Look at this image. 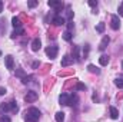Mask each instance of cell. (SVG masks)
<instances>
[{"label": "cell", "instance_id": "cell-1", "mask_svg": "<svg viewBox=\"0 0 123 122\" xmlns=\"http://www.w3.org/2000/svg\"><path fill=\"white\" fill-rule=\"evenodd\" d=\"M40 119V111L37 108H30L26 112V122H37Z\"/></svg>", "mask_w": 123, "mask_h": 122}, {"label": "cell", "instance_id": "cell-2", "mask_svg": "<svg viewBox=\"0 0 123 122\" xmlns=\"http://www.w3.org/2000/svg\"><path fill=\"white\" fill-rule=\"evenodd\" d=\"M17 105H16V102L14 101H12V102H9V103H1L0 105V112L1 114H6V112H9V111H13V112H17Z\"/></svg>", "mask_w": 123, "mask_h": 122}, {"label": "cell", "instance_id": "cell-3", "mask_svg": "<svg viewBox=\"0 0 123 122\" xmlns=\"http://www.w3.org/2000/svg\"><path fill=\"white\" fill-rule=\"evenodd\" d=\"M47 4H49V7H53L56 12H60L62 9L64 7L63 1H60V0H49V1H47Z\"/></svg>", "mask_w": 123, "mask_h": 122}, {"label": "cell", "instance_id": "cell-4", "mask_svg": "<svg viewBox=\"0 0 123 122\" xmlns=\"http://www.w3.org/2000/svg\"><path fill=\"white\" fill-rule=\"evenodd\" d=\"M57 52H59V47L57 46H49L46 49V55L50 58V59H55L57 56Z\"/></svg>", "mask_w": 123, "mask_h": 122}, {"label": "cell", "instance_id": "cell-5", "mask_svg": "<svg viewBox=\"0 0 123 122\" xmlns=\"http://www.w3.org/2000/svg\"><path fill=\"white\" fill-rule=\"evenodd\" d=\"M39 98V95H37V92H34V91H30V92H27V95L25 96V101L26 102H34L36 99Z\"/></svg>", "mask_w": 123, "mask_h": 122}, {"label": "cell", "instance_id": "cell-6", "mask_svg": "<svg viewBox=\"0 0 123 122\" xmlns=\"http://www.w3.org/2000/svg\"><path fill=\"white\" fill-rule=\"evenodd\" d=\"M119 27H120V19H119L117 14H113L112 16V29L113 30H117Z\"/></svg>", "mask_w": 123, "mask_h": 122}, {"label": "cell", "instance_id": "cell-7", "mask_svg": "<svg viewBox=\"0 0 123 122\" xmlns=\"http://www.w3.org/2000/svg\"><path fill=\"white\" fill-rule=\"evenodd\" d=\"M64 17H62L60 14H56L53 19H52V23L55 25V26H60V25H64Z\"/></svg>", "mask_w": 123, "mask_h": 122}, {"label": "cell", "instance_id": "cell-8", "mask_svg": "<svg viewBox=\"0 0 123 122\" xmlns=\"http://www.w3.org/2000/svg\"><path fill=\"white\" fill-rule=\"evenodd\" d=\"M4 62H6V68H7L9 70H12V69L14 68V61H13V56L7 55V56L4 58Z\"/></svg>", "mask_w": 123, "mask_h": 122}, {"label": "cell", "instance_id": "cell-9", "mask_svg": "<svg viewBox=\"0 0 123 122\" xmlns=\"http://www.w3.org/2000/svg\"><path fill=\"white\" fill-rule=\"evenodd\" d=\"M69 99H70V95H67V93H62L60 96H59L60 105H69Z\"/></svg>", "mask_w": 123, "mask_h": 122}, {"label": "cell", "instance_id": "cell-10", "mask_svg": "<svg viewBox=\"0 0 123 122\" xmlns=\"http://www.w3.org/2000/svg\"><path fill=\"white\" fill-rule=\"evenodd\" d=\"M72 62H73V58H70L69 55H64L63 59H62V66L63 68H67L69 65H72Z\"/></svg>", "mask_w": 123, "mask_h": 122}, {"label": "cell", "instance_id": "cell-11", "mask_svg": "<svg viewBox=\"0 0 123 122\" xmlns=\"http://www.w3.org/2000/svg\"><path fill=\"white\" fill-rule=\"evenodd\" d=\"M40 46H42L40 39H34V40L31 42V50H33V52H37V50L40 49Z\"/></svg>", "mask_w": 123, "mask_h": 122}, {"label": "cell", "instance_id": "cell-12", "mask_svg": "<svg viewBox=\"0 0 123 122\" xmlns=\"http://www.w3.org/2000/svg\"><path fill=\"white\" fill-rule=\"evenodd\" d=\"M109 42H110L109 36H105V37L102 39V42H100V46H99V49H100V50H105V49H106V46L109 45Z\"/></svg>", "mask_w": 123, "mask_h": 122}, {"label": "cell", "instance_id": "cell-13", "mask_svg": "<svg viewBox=\"0 0 123 122\" xmlns=\"http://www.w3.org/2000/svg\"><path fill=\"white\" fill-rule=\"evenodd\" d=\"M109 111H110V118H112V119H117V118H119V111H117L115 106H110Z\"/></svg>", "mask_w": 123, "mask_h": 122}, {"label": "cell", "instance_id": "cell-14", "mask_svg": "<svg viewBox=\"0 0 123 122\" xmlns=\"http://www.w3.org/2000/svg\"><path fill=\"white\" fill-rule=\"evenodd\" d=\"M109 61H110V59H109V56H107V55H102V56L99 58V63H100L102 66H106V65L109 63Z\"/></svg>", "mask_w": 123, "mask_h": 122}, {"label": "cell", "instance_id": "cell-15", "mask_svg": "<svg viewBox=\"0 0 123 122\" xmlns=\"http://www.w3.org/2000/svg\"><path fill=\"white\" fill-rule=\"evenodd\" d=\"M12 25L14 26V29L22 27V22H20V19H19V17H13V19H12Z\"/></svg>", "mask_w": 123, "mask_h": 122}, {"label": "cell", "instance_id": "cell-16", "mask_svg": "<svg viewBox=\"0 0 123 122\" xmlns=\"http://www.w3.org/2000/svg\"><path fill=\"white\" fill-rule=\"evenodd\" d=\"M25 33V29L23 27H19V29H14L13 33H12V39H14L16 36H20V34H23Z\"/></svg>", "mask_w": 123, "mask_h": 122}, {"label": "cell", "instance_id": "cell-17", "mask_svg": "<svg viewBox=\"0 0 123 122\" xmlns=\"http://www.w3.org/2000/svg\"><path fill=\"white\" fill-rule=\"evenodd\" d=\"M77 95H70V99H69V105H72V106H76L77 105Z\"/></svg>", "mask_w": 123, "mask_h": 122}, {"label": "cell", "instance_id": "cell-18", "mask_svg": "<svg viewBox=\"0 0 123 122\" xmlns=\"http://www.w3.org/2000/svg\"><path fill=\"white\" fill-rule=\"evenodd\" d=\"M87 69H89V72L96 73V75H99V73H100V69H99V68H96L94 65H89V66H87Z\"/></svg>", "mask_w": 123, "mask_h": 122}, {"label": "cell", "instance_id": "cell-19", "mask_svg": "<svg viewBox=\"0 0 123 122\" xmlns=\"http://www.w3.org/2000/svg\"><path fill=\"white\" fill-rule=\"evenodd\" d=\"M64 121V114L63 112H57L56 114V122H63Z\"/></svg>", "mask_w": 123, "mask_h": 122}, {"label": "cell", "instance_id": "cell-20", "mask_svg": "<svg viewBox=\"0 0 123 122\" xmlns=\"http://www.w3.org/2000/svg\"><path fill=\"white\" fill-rule=\"evenodd\" d=\"M96 32H97V33H103V32H105V23H103V22L96 26Z\"/></svg>", "mask_w": 123, "mask_h": 122}, {"label": "cell", "instance_id": "cell-21", "mask_svg": "<svg viewBox=\"0 0 123 122\" xmlns=\"http://www.w3.org/2000/svg\"><path fill=\"white\" fill-rule=\"evenodd\" d=\"M63 39H64V40H66V42H70V40H72V33H70V32H64V33H63Z\"/></svg>", "mask_w": 123, "mask_h": 122}, {"label": "cell", "instance_id": "cell-22", "mask_svg": "<svg viewBox=\"0 0 123 122\" xmlns=\"http://www.w3.org/2000/svg\"><path fill=\"white\" fill-rule=\"evenodd\" d=\"M115 85H116L117 88H123V78H117V79L115 81Z\"/></svg>", "mask_w": 123, "mask_h": 122}, {"label": "cell", "instance_id": "cell-23", "mask_svg": "<svg viewBox=\"0 0 123 122\" xmlns=\"http://www.w3.org/2000/svg\"><path fill=\"white\" fill-rule=\"evenodd\" d=\"M73 52H74V55H73V58H74V59H76V61L79 62V61H80V59H79V47H77V46H76V47H74V49H73Z\"/></svg>", "mask_w": 123, "mask_h": 122}, {"label": "cell", "instance_id": "cell-24", "mask_svg": "<svg viewBox=\"0 0 123 122\" xmlns=\"http://www.w3.org/2000/svg\"><path fill=\"white\" fill-rule=\"evenodd\" d=\"M30 81H31V76H30V75H29V76L26 75V76H25V78L22 79V83H25V85H27V83H29Z\"/></svg>", "mask_w": 123, "mask_h": 122}, {"label": "cell", "instance_id": "cell-25", "mask_svg": "<svg viewBox=\"0 0 123 122\" xmlns=\"http://www.w3.org/2000/svg\"><path fill=\"white\" fill-rule=\"evenodd\" d=\"M16 76H19V78H22V79H23L26 75H25V72H23L22 69H19V70H16Z\"/></svg>", "mask_w": 123, "mask_h": 122}, {"label": "cell", "instance_id": "cell-26", "mask_svg": "<svg viewBox=\"0 0 123 122\" xmlns=\"http://www.w3.org/2000/svg\"><path fill=\"white\" fill-rule=\"evenodd\" d=\"M67 20H69V22H72V20H73V12H72L70 9L67 10Z\"/></svg>", "mask_w": 123, "mask_h": 122}, {"label": "cell", "instance_id": "cell-27", "mask_svg": "<svg viewBox=\"0 0 123 122\" xmlns=\"http://www.w3.org/2000/svg\"><path fill=\"white\" fill-rule=\"evenodd\" d=\"M0 122H12V119H10L7 115H3V116L0 118Z\"/></svg>", "mask_w": 123, "mask_h": 122}, {"label": "cell", "instance_id": "cell-28", "mask_svg": "<svg viewBox=\"0 0 123 122\" xmlns=\"http://www.w3.org/2000/svg\"><path fill=\"white\" fill-rule=\"evenodd\" d=\"M76 89H77V91H85V89H86V86H85V83H77Z\"/></svg>", "mask_w": 123, "mask_h": 122}, {"label": "cell", "instance_id": "cell-29", "mask_svg": "<svg viewBox=\"0 0 123 122\" xmlns=\"http://www.w3.org/2000/svg\"><path fill=\"white\" fill-rule=\"evenodd\" d=\"M73 27H74V23H73V20H72V22H67V32H70Z\"/></svg>", "mask_w": 123, "mask_h": 122}, {"label": "cell", "instance_id": "cell-30", "mask_svg": "<svg viewBox=\"0 0 123 122\" xmlns=\"http://www.w3.org/2000/svg\"><path fill=\"white\" fill-rule=\"evenodd\" d=\"M37 4H39V1H29V3H27V6H29L30 9H33V7H36Z\"/></svg>", "mask_w": 123, "mask_h": 122}, {"label": "cell", "instance_id": "cell-31", "mask_svg": "<svg viewBox=\"0 0 123 122\" xmlns=\"http://www.w3.org/2000/svg\"><path fill=\"white\" fill-rule=\"evenodd\" d=\"M89 6L90 7H97V1L96 0H89Z\"/></svg>", "mask_w": 123, "mask_h": 122}, {"label": "cell", "instance_id": "cell-32", "mask_svg": "<svg viewBox=\"0 0 123 122\" xmlns=\"http://www.w3.org/2000/svg\"><path fill=\"white\" fill-rule=\"evenodd\" d=\"M119 14H120V16L123 17V3L120 4V6H119Z\"/></svg>", "mask_w": 123, "mask_h": 122}, {"label": "cell", "instance_id": "cell-33", "mask_svg": "<svg viewBox=\"0 0 123 122\" xmlns=\"http://www.w3.org/2000/svg\"><path fill=\"white\" fill-rule=\"evenodd\" d=\"M87 52H89V45H86V47H85V50H83V55L87 56Z\"/></svg>", "mask_w": 123, "mask_h": 122}, {"label": "cell", "instance_id": "cell-34", "mask_svg": "<svg viewBox=\"0 0 123 122\" xmlns=\"http://www.w3.org/2000/svg\"><path fill=\"white\" fill-rule=\"evenodd\" d=\"M6 93V88H0V95H4Z\"/></svg>", "mask_w": 123, "mask_h": 122}, {"label": "cell", "instance_id": "cell-35", "mask_svg": "<svg viewBox=\"0 0 123 122\" xmlns=\"http://www.w3.org/2000/svg\"><path fill=\"white\" fill-rule=\"evenodd\" d=\"M1 10H3V1L0 0V13H1Z\"/></svg>", "mask_w": 123, "mask_h": 122}, {"label": "cell", "instance_id": "cell-36", "mask_svg": "<svg viewBox=\"0 0 123 122\" xmlns=\"http://www.w3.org/2000/svg\"><path fill=\"white\" fill-rule=\"evenodd\" d=\"M122 68H123V61H122Z\"/></svg>", "mask_w": 123, "mask_h": 122}]
</instances>
